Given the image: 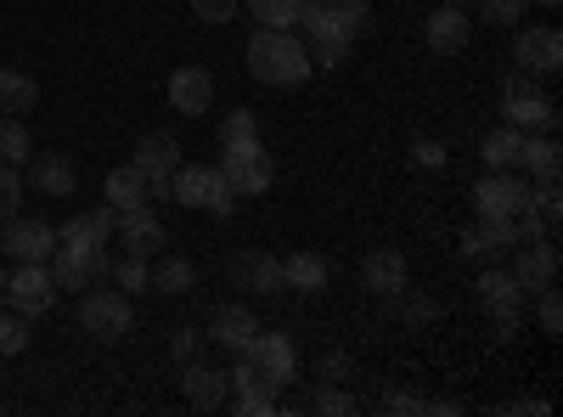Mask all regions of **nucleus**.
<instances>
[{
    "instance_id": "1",
    "label": "nucleus",
    "mask_w": 563,
    "mask_h": 417,
    "mask_svg": "<svg viewBox=\"0 0 563 417\" xmlns=\"http://www.w3.org/2000/svg\"><path fill=\"white\" fill-rule=\"evenodd\" d=\"M310 52L288 34V29H254V40H249V74L260 79V85H276V90H294V85H305L310 79Z\"/></svg>"
},
{
    "instance_id": "2",
    "label": "nucleus",
    "mask_w": 563,
    "mask_h": 417,
    "mask_svg": "<svg viewBox=\"0 0 563 417\" xmlns=\"http://www.w3.org/2000/svg\"><path fill=\"white\" fill-rule=\"evenodd\" d=\"M113 226H119V209H90V215H74L57 226V243L85 265V276H102L108 271V243H113Z\"/></svg>"
},
{
    "instance_id": "3",
    "label": "nucleus",
    "mask_w": 563,
    "mask_h": 417,
    "mask_svg": "<svg viewBox=\"0 0 563 417\" xmlns=\"http://www.w3.org/2000/svg\"><path fill=\"white\" fill-rule=\"evenodd\" d=\"M169 198L186 204V209H214V215H231V187L214 164H175V180H169Z\"/></svg>"
},
{
    "instance_id": "4",
    "label": "nucleus",
    "mask_w": 563,
    "mask_h": 417,
    "mask_svg": "<svg viewBox=\"0 0 563 417\" xmlns=\"http://www.w3.org/2000/svg\"><path fill=\"white\" fill-rule=\"evenodd\" d=\"M220 175H225V187H231V193L260 198V193L271 187V180H276V164H271V153L260 147V135H254V142L225 147V158H220Z\"/></svg>"
},
{
    "instance_id": "5",
    "label": "nucleus",
    "mask_w": 563,
    "mask_h": 417,
    "mask_svg": "<svg viewBox=\"0 0 563 417\" xmlns=\"http://www.w3.org/2000/svg\"><path fill=\"white\" fill-rule=\"evenodd\" d=\"M79 321H85V333H90V339H102V344L124 339V333L135 328L130 294H113V288H97V294H85V299H79Z\"/></svg>"
},
{
    "instance_id": "6",
    "label": "nucleus",
    "mask_w": 563,
    "mask_h": 417,
    "mask_svg": "<svg viewBox=\"0 0 563 417\" xmlns=\"http://www.w3.org/2000/svg\"><path fill=\"white\" fill-rule=\"evenodd\" d=\"M474 209H479V220H519L530 209V187L512 169H490L474 187Z\"/></svg>"
},
{
    "instance_id": "7",
    "label": "nucleus",
    "mask_w": 563,
    "mask_h": 417,
    "mask_svg": "<svg viewBox=\"0 0 563 417\" xmlns=\"http://www.w3.org/2000/svg\"><path fill=\"white\" fill-rule=\"evenodd\" d=\"M7 299L18 316H45L57 305V283L45 271V260H18V271L7 276Z\"/></svg>"
},
{
    "instance_id": "8",
    "label": "nucleus",
    "mask_w": 563,
    "mask_h": 417,
    "mask_svg": "<svg viewBox=\"0 0 563 417\" xmlns=\"http://www.w3.org/2000/svg\"><path fill=\"white\" fill-rule=\"evenodd\" d=\"M501 113H507V124L512 130H552V119H558V108H552V97L547 90H536L525 74L519 79H507V90H501Z\"/></svg>"
},
{
    "instance_id": "9",
    "label": "nucleus",
    "mask_w": 563,
    "mask_h": 417,
    "mask_svg": "<svg viewBox=\"0 0 563 417\" xmlns=\"http://www.w3.org/2000/svg\"><path fill=\"white\" fill-rule=\"evenodd\" d=\"M243 361H254V373H260L271 389H282V384L299 378V350H294L288 333H254V344L243 350Z\"/></svg>"
},
{
    "instance_id": "10",
    "label": "nucleus",
    "mask_w": 563,
    "mask_h": 417,
    "mask_svg": "<svg viewBox=\"0 0 563 417\" xmlns=\"http://www.w3.org/2000/svg\"><path fill=\"white\" fill-rule=\"evenodd\" d=\"M130 164L147 175V198H169V175L180 164V142H175V135H164V130H153V135H141V142H135V158Z\"/></svg>"
},
{
    "instance_id": "11",
    "label": "nucleus",
    "mask_w": 563,
    "mask_h": 417,
    "mask_svg": "<svg viewBox=\"0 0 563 417\" xmlns=\"http://www.w3.org/2000/svg\"><path fill=\"white\" fill-rule=\"evenodd\" d=\"M169 108L186 113V119H203V113L214 108V74L198 68V63L175 68V74H169Z\"/></svg>"
},
{
    "instance_id": "12",
    "label": "nucleus",
    "mask_w": 563,
    "mask_h": 417,
    "mask_svg": "<svg viewBox=\"0 0 563 417\" xmlns=\"http://www.w3.org/2000/svg\"><path fill=\"white\" fill-rule=\"evenodd\" d=\"M0 249H7L12 260H52V254H57V226L12 215L7 231H0Z\"/></svg>"
},
{
    "instance_id": "13",
    "label": "nucleus",
    "mask_w": 563,
    "mask_h": 417,
    "mask_svg": "<svg viewBox=\"0 0 563 417\" xmlns=\"http://www.w3.org/2000/svg\"><path fill=\"white\" fill-rule=\"evenodd\" d=\"M225 384L238 389V400H231V411H238V417H265V411H276V389L254 373V361L238 355V366L225 373Z\"/></svg>"
},
{
    "instance_id": "14",
    "label": "nucleus",
    "mask_w": 563,
    "mask_h": 417,
    "mask_svg": "<svg viewBox=\"0 0 563 417\" xmlns=\"http://www.w3.org/2000/svg\"><path fill=\"white\" fill-rule=\"evenodd\" d=\"M113 238L124 243V254H141V260H153V254L164 249V226H158V215H153L147 204H141V209H124V215H119Z\"/></svg>"
},
{
    "instance_id": "15",
    "label": "nucleus",
    "mask_w": 563,
    "mask_h": 417,
    "mask_svg": "<svg viewBox=\"0 0 563 417\" xmlns=\"http://www.w3.org/2000/svg\"><path fill=\"white\" fill-rule=\"evenodd\" d=\"M254 333H260V321H254L249 305H220V310L209 316V339H214L220 350H231V355H243V350L254 344Z\"/></svg>"
},
{
    "instance_id": "16",
    "label": "nucleus",
    "mask_w": 563,
    "mask_h": 417,
    "mask_svg": "<svg viewBox=\"0 0 563 417\" xmlns=\"http://www.w3.org/2000/svg\"><path fill=\"white\" fill-rule=\"evenodd\" d=\"M512 57H519L530 74H558L563 40H558V29H525L519 40H512Z\"/></svg>"
},
{
    "instance_id": "17",
    "label": "nucleus",
    "mask_w": 563,
    "mask_h": 417,
    "mask_svg": "<svg viewBox=\"0 0 563 417\" xmlns=\"http://www.w3.org/2000/svg\"><path fill=\"white\" fill-rule=\"evenodd\" d=\"M361 276H366V288L378 294V299H400V294H406V254H400V249H378V254H366Z\"/></svg>"
},
{
    "instance_id": "18",
    "label": "nucleus",
    "mask_w": 563,
    "mask_h": 417,
    "mask_svg": "<svg viewBox=\"0 0 563 417\" xmlns=\"http://www.w3.org/2000/svg\"><path fill=\"white\" fill-rule=\"evenodd\" d=\"M512 276H519V288H530V294L552 288V283H558V249H552V238L525 243V254H519V265H512Z\"/></svg>"
},
{
    "instance_id": "19",
    "label": "nucleus",
    "mask_w": 563,
    "mask_h": 417,
    "mask_svg": "<svg viewBox=\"0 0 563 417\" xmlns=\"http://www.w3.org/2000/svg\"><path fill=\"white\" fill-rule=\"evenodd\" d=\"M422 34H429V45H434L440 57H456V52H467V34H474V23H467L462 7H440Z\"/></svg>"
},
{
    "instance_id": "20",
    "label": "nucleus",
    "mask_w": 563,
    "mask_h": 417,
    "mask_svg": "<svg viewBox=\"0 0 563 417\" xmlns=\"http://www.w3.org/2000/svg\"><path fill=\"white\" fill-rule=\"evenodd\" d=\"M29 180H34V193H45V198H74V164L63 153L29 158Z\"/></svg>"
},
{
    "instance_id": "21",
    "label": "nucleus",
    "mask_w": 563,
    "mask_h": 417,
    "mask_svg": "<svg viewBox=\"0 0 563 417\" xmlns=\"http://www.w3.org/2000/svg\"><path fill=\"white\" fill-rule=\"evenodd\" d=\"M180 384H186V400H192L198 411H220V406H225V389H231L225 373H214V366H198V361H186V378H180Z\"/></svg>"
},
{
    "instance_id": "22",
    "label": "nucleus",
    "mask_w": 563,
    "mask_h": 417,
    "mask_svg": "<svg viewBox=\"0 0 563 417\" xmlns=\"http://www.w3.org/2000/svg\"><path fill=\"white\" fill-rule=\"evenodd\" d=\"M102 193H108V204H113L119 215H124V209H141V204H153V198H147V175H141L135 164H124V169H113Z\"/></svg>"
},
{
    "instance_id": "23",
    "label": "nucleus",
    "mask_w": 563,
    "mask_h": 417,
    "mask_svg": "<svg viewBox=\"0 0 563 417\" xmlns=\"http://www.w3.org/2000/svg\"><path fill=\"white\" fill-rule=\"evenodd\" d=\"M519 164L547 187V180H558V142H552L547 130H530V135H525V147H519Z\"/></svg>"
},
{
    "instance_id": "24",
    "label": "nucleus",
    "mask_w": 563,
    "mask_h": 417,
    "mask_svg": "<svg viewBox=\"0 0 563 417\" xmlns=\"http://www.w3.org/2000/svg\"><path fill=\"white\" fill-rule=\"evenodd\" d=\"M282 283L299 294H321L327 288V260L321 254H288L282 260Z\"/></svg>"
},
{
    "instance_id": "25",
    "label": "nucleus",
    "mask_w": 563,
    "mask_h": 417,
    "mask_svg": "<svg viewBox=\"0 0 563 417\" xmlns=\"http://www.w3.org/2000/svg\"><path fill=\"white\" fill-rule=\"evenodd\" d=\"M512 243H519V226L512 220H479L474 231H467V254H507Z\"/></svg>"
},
{
    "instance_id": "26",
    "label": "nucleus",
    "mask_w": 563,
    "mask_h": 417,
    "mask_svg": "<svg viewBox=\"0 0 563 417\" xmlns=\"http://www.w3.org/2000/svg\"><path fill=\"white\" fill-rule=\"evenodd\" d=\"M40 102V85L29 79V74H18V68H0V113H29Z\"/></svg>"
},
{
    "instance_id": "27",
    "label": "nucleus",
    "mask_w": 563,
    "mask_h": 417,
    "mask_svg": "<svg viewBox=\"0 0 563 417\" xmlns=\"http://www.w3.org/2000/svg\"><path fill=\"white\" fill-rule=\"evenodd\" d=\"M238 283H249L260 294H282V288H288V283H282V260H271V254H243L238 260Z\"/></svg>"
},
{
    "instance_id": "28",
    "label": "nucleus",
    "mask_w": 563,
    "mask_h": 417,
    "mask_svg": "<svg viewBox=\"0 0 563 417\" xmlns=\"http://www.w3.org/2000/svg\"><path fill=\"white\" fill-rule=\"evenodd\" d=\"M479 299L490 310H519L525 305V288H519V276H512V271H485L479 276Z\"/></svg>"
},
{
    "instance_id": "29",
    "label": "nucleus",
    "mask_w": 563,
    "mask_h": 417,
    "mask_svg": "<svg viewBox=\"0 0 563 417\" xmlns=\"http://www.w3.org/2000/svg\"><path fill=\"white\" fill-rule=\"evenodd\" d=\"M305 7V18H333V23H344V29H366V0H299Z\"/></svg>"
},
{
    "instance_id": "30",
    "label": "nucleus",
    "mask_w": 563,
    "mask_h": 417,
    "mask_svg": "<svg viewBox=\"0 0 563 417\" xmlns=\"http://www.w3.org/2000/svg\"><path fill=\"white\" fill-rule=\"evenodd\" d=\"M519 147H525V130L501 124V130L485 135V164L490 169H519Z\"/></svg>"
},
{
    "instance_id": "31",
    "label": "nucleus",
    "mask_w": 563,
    "mask_h": 417,
    "mask_svg": "<svg viewBox=\"0 0 563 417\" xmlns=\"http://www.w3.org/2000/svg\"><path fill=\"white\" fill-rule=\"evenodd\" d=\"M192 283H198V271H192V260H180V254H164L147 288H158V294H192Z\"/></svg>"
},
{
    "instance_id": "32",
    "label": "nucleus",
    "mask_w": 563,
    "mask_h": 417,
    "mask_svg": "<svg viewBox=\"0 0 563 417\" xmlns=\"http://www.w3.org/2000/svg\"><path fill=\"white\" fill-rule=\"evenodd\" d=\"M254 7V18H260V29H299V18H305V7L299 0H249Z\"/></svg>"
},
{
    "instance_id": "33",
    "label": "nucleus",
    "mask_w": 563,
    "mask_h": 417,
    "mask_svg": "<svg viewBox=\"0 0 563 417\" xmlns=\"http://www.w3.org/2000/svg\"><path fill=\"white\" fill-rule=\"evenodd\" d=\"M0 158H7V164H29V158H34L29 130H23V119H18V113L0 119Z\"/></svg>"
},
{
    "instance_id": "34",
    "label": "nucleus",
    "mask_w": 563,
    "mask_h": 417,
    "mask_svg": "<svg viewBox=\"0 0 563 417\" xmlns=\"http://www.w3.org/2000/svg\"><path fill=\"white\" fill-rule=\"evenodd\" d=\"M45 271H52V283H57V294H79L85 283H90V276H85V265L63 249V254H52V260H45Z\"/></svg>"
},
{
    "instance_id": "35",
    "label": "nucleus",
    "mask_w": 563,
    "mask_h": 417,
    "mask_svg": "<svg viewBox=\"0 0 563 417\" xmlns=\"http://www.w3.org/2000/svg\"><path fill=\"white\" fill-rule=\"evenodd\" d=\"M18 204H23V175H18V164L0 158V226L18 215Z\"/></svg>"
},
{
    "instance_id": "36",
    "label": "nucleus",
    "mask_w": 563,
    "mask_h": 417,
    "mask_svg": "<svg viewBox=\"0 0 563 417\" xmlns=\"http://www.w3.org/2000/svg\"><path fill=\"white\" fill-rule=\"evenodd\" d=\"M260 135V119L249 113V108H238V113H225V124H220V147H238V142H254Z\"/></svg>"
},
{
    "instance_id": "37",
    "label": "nucleus",
    "mask_w": 563,
    "mask_h": 417,
    "mask_svg": "<svg viewBox=\"0 0 563 417\" xmlns=\"http://www.w3.org/2000/svg\"><path fill=\"white\" fill-rule=\"evenodd\" d=\"M113 283H119L124 294H141V288L153 283V271H147V260H141V254H124V260L113 265Z\"/></svg>"
},
{
    "instance_id": "38",
    "label": "nucleus",
    "mask_w": 563,
    "mask_h": 417,
    "mask_svg": "<svg viewBox=\"0 0 563 417\" xmlns=\"http://www.w3.org/2000/svg\"><path fill=\"white\" fill-rule=\"evenodd\" d=\"M525 12H530V0H479V18L496 23V29H512Z\"/></svg>"
},
{
    "instance_id": "39",
    "label": "nucleus",
    "mask_w": 563,
    "mask_h": 417,
    "mask_svg": "<svg viewBox=\"0 0 563 417\" xmlns=\"http://www.w3.org/2000/svg\"><path fill=\"white\" fill-rule=\"evenodd\" d=\"M29 350V316H0V355H23Z\"/></svg>"
},
{
    "instance_id": "40",
    "label": "nucleus",
    "mask_w": 563,
    "mask_h": 417,
    "mask_svg": "<svg viewBox=\"0 0 563 417\" xmlns=\"http://www.w3.org/2000/svg\"><path fill=\"white\" fill-rule=\"evenodd\" d=\"M186 7H192V18H203V23H231L243 0H186Z\"/></svg>"
},
{
    "instance_id": "41",
    "label": "nucleus",
    "mask_w": 563,
    "mask_h": 417,
    "mask_svg": "<svg viewBox=\"0 0 563 417\" xmlns=\"http://www.w3.org/2000/svg\"><path fill=\"white\" fill-rule=\"evenodd\" d=\"M536 321H541V333H563V299H558V288H541Z\"/></svg>"
},
{
    "instance_id": "42",
    "label": "nucleus",
    "mask_w": 563,
    "mask_h": 417,
    "mask_svg": "<svg viewBox=\"0 0 563 417\" xmlns=\"http://www.w3.org/2000/svg\"><path fill=\"white\" fill-rule=\"evenodd\" d=\"M169 355H175V361H198V333H192V328H175Z\"/></svg>"
},
{
    "instance_id": "43",
    "label": "nucleus",
    "mask_w": 563,
    "mask_h": 417,
    "mask_svg": "<svg viewBox=\"0 0 563 417\" xmlns=\"http://www.w3.org/2000/svg\"><path fill=\"white\" fill-rule=\"evenodd\" d=\"M411 164H422V169H440V164H445V147H440V142H417V147H411Z\"/></svg>"
},
{
    "instance_id": "44",
    "label": "nucleus",
    "mask_w": 563,
    "mask_h": 417,
    "mask_svg": "<svg viewBox=\"0 0 563 417\" xmlns=\"http://www.w3.org/2000/svg\"><path fill=\"white\" fill-rule=\"evenodd\" d=\"M316 411L339 417V411H355V400H350V395H339V389H321V395H316Z\"/></svg>"
},
{
    "instance_id": "45",
    "label": "nucleus",
    "mask_w": 563,
    "mask_h": 417,
    "mask_svg": "<svg viewBox=\"0 0 563 417\" xmlns=\"http://www.w3.org/2000/svg\"><path fill=\"white\" fill-rule=\"evenodd\" d=\"M389 411H429V400H417V395H389Z\"/></svg>"
},
{
    "instance_id": "46",
    "label": "nucleus",
    "mask_w": 563,
    "mask_h": 417,
    "mask_svg": "<svg viewBox=\"0 0 563 417\" xmlns=\"http://www.w3.org/2000/svg\"><path fill=\"white\" fill-rule=\"evenodd\" d=\"M0 294H7V271H0Z\"/></svg>"
},
{
    "instance_id": "47",
    "label": "nucleus",
    "mask_w": 563,
    "mask_h": 417,
    "mask_svg": "<svg viewBox=\"0 0 563 417\" xmlns=\"http://www.w3.org/2000/svg\"><path fill=\"white\" fill-rule=\"evenodd\" d=\"M445 7H462V0H445Z\"/></svg>"
},
{
    "instance_id": "48",
    "label": "nucleus",
    "mask_w": 563,
    "mask_h": 417,
    "mask_svg": "<svg viewBox=\"0 0 563 417\" xmlns=\"http://www.w3.org/2000/svg\"><path fill=\"white\" fill-rule=\"evenodd\" d=\"M547 7H558V0H547Z\"/></svg>"
}]
</instances>
